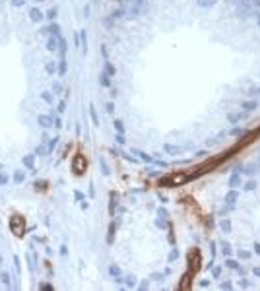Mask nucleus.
I'll list each match as a JSON object with an SVG mask.
<instances>
[{"label":"nucleus","mask_w":260,"mask_h":291,"mask_svg":"<svg viewBox=\"0 0 260 291\" xmlns=\"http://www.w3.org/2000/svg\"><path fill=\"white\" fill-rule=\"evenodd\" d=\"M239 258H243V260H248V258H251V252H248V250H239Z\"/></svg>","instance_id":"obj_14"},{"label":"nucleus","mask_w":260,"mask_h":291,"mask_svg":"<svg viewBox=\"0 0 260 291\" xmlns=\"http://www.w3.org/2000/svg\"><path fill=\"white\" fill-rule=\"evenodd\" d=\"M239 184H241V175H239V173L231 175V179H229V186H231V188H237Z\"/></svg>","instance_id":"obj_8"},{"label":"nucleus","mask_w":260,"mask_h":291,"mask_svg":"<svg viewBox=\"0 0 260 291\" xmlns=\"http://www.w3.org/2000/svg\"><path fill=\"white\" fill-rule=\"evenodd\" d=\"M86 167H87V163H86V159H84V155L78 153V155L74 157V161H72V171L76 175H84L86 173Z\"/></svg>","instance_id":"obj_3"},{"label":"nucleus","mask_w":260,"mask_h":291,"mask_svg":"<svg viewBox=\"0 0 260 291\" xmlns=\"http://www.w3.org/2000/svg\"><path fill=\"white\" fill-rule=\"evenodd\" d=\"M55 16H56V10H55V8H52V10H49V18L52 20V18H55Z\"/></svg>","instance_id":"obj_26"},{"label":"nucleus","mask_w":260,"mask_h":291,"mask_svg":"<svg viewBox=\"0 0 260 291\" xmlns=\"http://www.w3.org/2000/svg\"><path fill=\"white\" fill-rule=\"evenodd\" d=\"M126 285H128V287H134V285H136V282H134V278H132V276L126 278Z\"/></svg>","instance_id":"obj_18"},{"label":"nucleus","mask_w":260,"mask_h":291,"mask_svg":"<svg viewBox=\"0 0 260 291\" xmlns=\"http://www.w3.org/2000/svg\"><path fill=\"white\" fill-rule=\"evenodd\" d=\"M254 248H256V252L260 254V245H254Z\"/></svg>","instance_id":"obj_33"},{"label":"nucleus","mask_w":260,"mask_h":291,"mask_svg":"<svg viewBox=\"0 0 260 291\" xmlns=\"http://www.w3.org/2000/svg\"><path fill=\"white\" fill-rule=\"evenodd\" d=\"M37 120H39V124L43 126V128H49V126H52V119H51V116L39 115V116H37Z\"/></svg>","instance_id":"obj_5"},{"label":"nucleus","mask_w":260,"mask_h":291,"mask_svg":"<svg viewBox=\"0 0 260 291\" xmlns=\"http://www.w3.org/2000/svg\"><path fill=\"white\" fill-rule=\"evenodd\" d=\"M214 2H215V0H200L198 4H200V6H212Z\"/></svg>","instance_id":"obj_16"},{"label":"nucleus","mask_w":260,"mask_h":291,"mask_svg":"<svg viewBox=\"0 0 260 291\" xmlns=\"http://www.w3.org/2000/svg\"><path fill=\"white\" fill-rule=\"evenodd\" d=\"M10 231L14 233L16 237H23V233H25V219L22 218V215H12L10 218Z\"/></svg>","instance_id":"obj_2"},{"label":"nucleus","mask_w":260,"mask_h":291,"mask_svg":"<svg viewBox=\"0 0 260 291\" xmlns=\"http://www.w3.org/2000/svg\"><path fill=\"white\" fill-rule=\"evenodd\" d=\"M58 45H60V39H56V37H51L49 43H47V49H49V51H56Z\"/></svg>","instance_id":"obj_7"},{"label":"nucleus","mask_w":260,"mask_h":291,"mask_svg":"<svg viewBox=\"0 0 260 291\" xmlns=\"http://www.w3.org/2000/svg\"><path fill=\"white\" fill-rule=\"evenodd\" d=\"M177 256H179V252H177V250H173V252H171V256H169V260H175Z\"/></svg>","instance_id":"obj_25"},{"label":"nucleus","mask_w":260,"mask_h":291,"mask_svg":"<svg viewBox=\"0 0 260 291\" xmlns=\"http://www.w3.org/2000/svg\"><path fill=\"white\" fill-rule=\"evenodd\" d=\"M245 188H247V190H252V188H256V183H254V181H248V183L245 184Z\"/></svg>","instance_id":"obj_17"},{"label":"nucleus","mask_w":260,"mask_h":291,"mask_svg":"<svg viewBox=\"0 0 260 291\" xmlns=\"http://www.w3.org/2000/svg\"><path fill=\"white\" fill-rule=\"evenodd\" d=\"M109 272L113 274V276H119V274H120V268H119V266H111V268H109Z\"/></svg>","instance_id":"obj_15"},{"label":"nucleus","mask_w":260,"mask_h":291,"mask_svg":"<svg viewBox=\"0 0 260 291\" xmlns=\"http://www.w3.org/2000/svg\"><path fill=\"white\" fill-rule=\"evenodd\" d=\"M29 16H31V20H33V22H41V20H43V14H41L37 8H33V10H31V12H29Z\"/></svg>","instance_id":"obj_9"},{"label":"nucleus","mask_w":260,"mask_h":291,"mask_svg":"<svg viewBox=\"0 0 260 291\" xmlns=\"http://www.w3.org/2000/svg\"><path fill=\"white\" fill-rule=\"evenodd\" d=\"M221 289H231V283H221Z\"/></svg>","instance_id":"obj_30"},{"label":"nucleus","mask_w":260,"mask_h":291,"mask_svg":"<svg viewBox=\"0 0 260 291\" xmlns=\"http://www.w3.org/2000/svg\"><path fill=\"white\" fill-rule=\"evenodd\" d=\"M227 266H229V268H237V262L235 260H227Z\"/></svg>","instance_id":"obj_24"},{"label":"nucleus","mask_w":260,"mask_h":291,"mask_svg":"<svg viewBox=\"0 0 260 291\" xmlns=\"http://www.w3.org/2000/svg\"><path fill=\"white\" fill-rule=\"evenodd\" d=\"M221 250H223V254H225V256H229V254H231V247H229V243H221Z\"/></svg>","instance_id":"obj_13"},{"label":"nucleus","mask_w":260,"mask_h":291,"mask_svg":"<svg viewBox=\"0 0 260 291\" xmlns=\"http://www.w3.org/2000/svg\"><path fill=\"white\" fill-rule=\"evenodd\" d=\"M23 179H25V173H22V171H16V175H14V183H16V184L23 183Z\"/></svg>","instance_id":"obj_10"},{"label":"nucleus","mask_w":260,"mask_h":291,"mask_svg":"<svg viewBox=\"0 0 260 291\" xmlns=\"http://www.w3.org/2000/svg\"><path fill=\"white\" fill-rule=\"evenodd\" d=\"M23 165L29 167V169H33V155H25L23 157Z\"/></svg>","instance_id":"obj_12"},{"label":"nucleus","mask_w":260,"mask_h":291,"mask_svg":"<svg viewBox=\"0 0 260 291\" xmlns=\"http://www.w3.org/2000/svg\"><path fill=\"white\" fill-rule=\"evenodd\" d=\"M140 289H148V282H142L140 283Z\"/></svg>","instance_id":"obj_31"},{"label":"nucleus","mask_w":260,"mask_h":291,"mask_svg":"<svg viewBox=\"0 0 260 291\" xmlns=\"http://www.w3.org/2000/svg\"><path fill=\"white\" fill-rule=\"evenodd\" d=\"M219 225H221V229H223L225 233H229V231H231V223H229V219H221V221H219Z\"/></svg>","instance_id":"obj_11"},{"label":"nucleus","mask_w":260,"mask_h":291,"mask_svg":"<svg viewBox=\"0 0 260 291\" xmlns=\"http://www.w3.org/2000/svg\"><path fill=\"white\" fill-rule=\"evenodd\" d=\"M237 198H239V194L235 192V188H233V190H229V192H227V196H225V202L229 204V206H233V204H235V200H237Z\"/></svg>","instance_id":"obj_6"},{"label":"nucleus","mask_w":260,"mask_h":291,"mask_svg":"<svg viewBox=\"0 0 260 291\" xmlns=\"http://www.w3.org/2000/svg\"><path fill=\"white\" fill-rule=\"evenodd\" d=\"M115 126H116V130H119V132H123V122H120V120H116Z\"/></svg>","instance_id":"obj_23"},{"label":"nucleus","mask_w":260,"mask_h":291,"mask_svg":"<svg viewBox=\"0 0 260 291\" xmlns=\"http://www.w3.org/2000/svg\"><path fill=\"white\" fill-rule=\"evenodd\" d=\"M23 2H25V0H12L14 6H23Z\"/></svg>","instance_id":"obj_22"},{"label":"nucleus","mask_w":260,"mask_h":291,"mask_svg":"<svg viewBox=\"0 0 260 291\" xmlns=\"http://www.w3.org/2000/svg\"><path fill=\"white\" fill-rule=\"evenodd\" d=\"M47 72H49V74H52V72H55V62H51V64H47Z\"/></svg>","instance_id":"obj_21"},{"label":"nucleus","mask_w":260,"mask_h":291,"mask_svg":"<svg viewBox=\"0 0 260 291\" xmlns=\"http://www.w3.org/2000/svg\"><path fill=\"white\" fill-rule=\"evenodd\" d=\"M39 287H41V289H52V285H47V283H41V285H39Z\"/></svg>","instance_id":"obj_29"},{"label":"nucleus","mask_w":260,"mask_h":291,"mask_svg":"<svg viewBox=\"0 0 260 291\" xmlns=\"http://www.w3.org/2000/svg\"><path fill=\"white\" fill-rule=\"evenodd\" d=\"M190 179H192V173H173V175H167V177L159 179V186H167V188L181 186V184L188 183Z\"/></svg>","instance_id":"obj_1"},{"label":"nucleus","mask_w":260,"mask_h":291,"mask_svg":"<svg viewBox=\"0 0 260 291\" xmlns=\"http://www.w3.org/2000/svg\"><path fill=\"white\" fill-rule=\"evenodd\" d=\"M0 278H2V282L6 285H10V276H8V274H0Z\"/></svg>","instance_id":"obj_19"},{"label":"nucleus","mask_w":260,"mask_h":291,"mask_svg":"<svg viewBox=\"0 0 260 291\" xmlns=\"http://www.w3.org/2000/svg\"><path fill=\"white\" fill-rule=\"evenodd\" d=\"M14 262H16V270H20V258L14 256Z\"/></svg>","instance_id":"obj_28"},{"label":"nucleus","mask_w":260,"mask_h":291,"mask_svg":"<svg viewBox=\"0 0 260 291\" xmlns=\"http://www.w3.org/2000/svg\"><path fill=\"white\" fill-rule=\"evenodd\" d=\"M43 99H45V101H49V103L52 101V97H51V95H49V93H43Z\"/></svg>","instance_id":"obj_27"},{"label":"nucleus","mask_w":260,"mask_h":291,"mask_svg":"<svg viewBox=\"0 0 260 291\" xmlns=\"http://www.w3.org/2000/svg\"><path fill=\"white\" fill-rule=\"evenodd\" d=\"M37 2H41V0H37Z\"/></svg>","instance_id":"obj_34"},{"label":"nucleus","mask_w":260,"mask_h":291,"mask_svg":"<svg viewBox=\"0 0 260 291\" xmlns=\"http://www.w3.org/2000/svg\"><path fill=\"white\" fill-rule=\"evenodd\" d=\"M188 264H190V270H192V272H196V270L200 268V252H198V248H192V250H190Z\"/></svg>","instance_id":"obj_4"},{"label":"nucleus","mask_w":260,"mask_h":291,"mask_svg":"<svg viewBox=\"0 0 260 291\" xmlns=\"http://www.w3.org/2000/svg\"><path fill=\"white\" fill-rule=\"evenodd\" d=\"M6 183H8V175L0 173V184H6Z\"/></svg>","instance_id":"obj_20"},{"label":"nucleus","mask_w":260,"mask_h":291,"mask_svg":"<svg viewBox=\"0 0 260 291\" xmlns=\"http://www.w3.org/2000/svg\"><path fill=\"white\" fill-rule=\"evenodd\" d=\"M254 274H256V276H260V268H254Z\"/></svg>","instance_id":"obj_32"}]
</instances>
